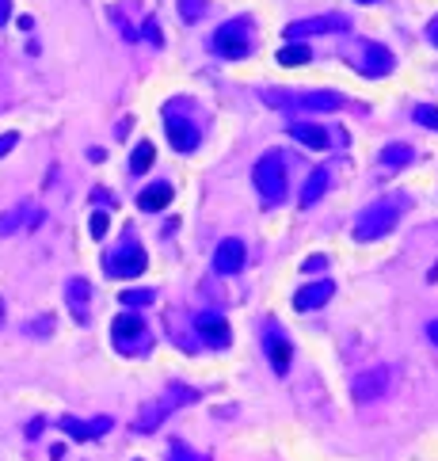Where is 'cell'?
<instances>
[{
	"label": "cell",
	"instance_id": "5b68a950",
	"mask_svg": "<svg viewBox=\"0 0 438 461\" xmlns=\"http://www.w3.org/2000/svg\"><path fill=\"white\" fill-rule=\"evenodd\" d=\"M145 267H149V260H145V248L137 244V240H123V244L103 260L107 279H134V274L145 271Z\"/></svg>",
	"mask_w": 438,
	"mask_h": 461
},
{
	"label": "cell",
	"instance_id": "83f0119b",
	"mask_svg": "<svg viewBox=\"0 0 438 461\" xmlns=\"http://www.w3.org/2000/svg\"><path fill=\"white\" fill-rule=\"evenodd\" d=\"M206 12V0H180V19L183 23H198Z\"/></svg>",
	"mask_w": 438,
	"mask_h": 461
},
{
	"label": "cell",
	"instance_id": "6da1fadb",
	"mask_svg": "<svg viewBox=\"0 0 438 461\" xmlns=\"http://www.w3.org/2000/svg\"><path fill=\"white\" fill-rule=\"evenodd\" d=\"M400 214H404V198L396 195V198H377V202H370L366 210H362L359 217H354V240H362V244H370V240H377V237H385V233H393L396 229V221H400Z\"/></svg>",
	"mask_w": 438,
	"mask_h": 461
},
{
	"label": "cell",
	"instance_id": "ac0fdd59",
	"mask_svg": "<svg viewBox=\"0 0 438 461\" xmlns=\"http://www.w3.org/2000/svg\"><path fill=\"white\" fill-rule=\"evenodd\" d=\"M290 134H294V141H302L305 149H328V130L316 123H290Z\"/></svg>",
	"mask_w": 438,
	"mask_h": 461
},
{
	"label": "cell",
	"instance_id": "74e56055",
	"mask_svg": "<svg viewBox=\"0 0 438 461\" xmlns=\"http://www.w3.org/2000/svg\"><path fill=\"white\" fill-rule=\"evenodd\" d=\"M12 19V0H0V27Z\"/></svg>",
	"mask_w": 438,
	"mask_h": 461
},
{
	"label": "cell",
	"instance_id": "9a60e30c",
	"mask_svg": "<svg viewBox=\"0 0 438 461\" xmlns=\"http://www.w3.org/2000/svg\"><path fill=\"white\" fill-rule=\"evenodd\" d=\"M331 294H336V286H331L328 279L309 282V286H302V290L294 294V309H297V313H313V309H320V305L328 302Z\"/></svg>",
	"mask_w": 438,
	"mask_h": 461
},
{
	"label": "cell",
	"instance_id": "d6986e66",
	"mask_svg": "<svg viewBox=\"0 0 438 461\" xmlns=\"http://www.w3.org/2000/svg\"><path fill=\"white\" fill-rule=\"evenodd\" d=\"M168 202H172V183H152V187H145L141 195H137V206H141L145 214H157Z\"/></svg>",
	"mask_w": 438,
	"mask_h": 461
},
{
	"label": "cell",
	"instance_id": "9c48e42d",
	"mask_svg": "<svg viewBox=\"0 0 438 461\" xmlns=\"http://www.w3.org/2000/svg\"><path fill=\"white\" fill-rule=\"evenodd\" d=\"M164 130H168L172 149H180V153H194V149H198V130H194V123H187L180 111H172V107L164 111Z\"/></svg>",
	"mask_w": 438,
	"mask_h": 461
},
{
	"label": "cell",
	"instance_id": "1f68e13d",
	"mask_svg": "<svg viewBox=\"0 0 438 461\" xmlns=\"http://www.w3.org/2000/svg\"><path fill=\"white\" fill-rule=\"evenodd\" d=\"M324 267H328V256H309V260L302 263V271L313 274V271H324Z\"/></svg>",
	"mask_w": 438,
	"mask_h": 461
},
{
	"label": "cell",
	"instance_id": "ffe728a7",
	"mask_svg": "<svg viewBox=\"0 0 438 461\" xmlns=\"http://www.w3.org/2000/svg\"><path fill=\"white\" fill-rule=\"evenodd\" d=\"M331 187V175H328V168H313L309 172V183L302 187V206H316V202L324 198V191Z\"/></svg>",
	"mask_w": 438,
	"mask_h": 461
},
{
	"label": "cell",
	"instance_id": "e0dca14e",
	"mask_svg": "<svg viewBox=\"0 0 438 461\" xmlns=\"http://www.w3.org/2000/svg\"><path fill=\"white\" fill-rule=\"evenodd\" d=\"M343 103V95L336 92H297L294 111H336Z\"/></svg>",
	"mask_w": 438,
	"mask_h": 461
},
{
	"label": "cell",
	"instance_id": "4316f807",
	"mask_svg": "<svg viewBox=\"0 0 438 461\" xmlns=\"http://www.w3.org/2000/svg\"><path fill=\"white\" fill-rule=\"evenodd\" d=\"M118 297H123L126 309H145V305H152L157 294H152V290H126V294H118Z\"/></svg>",
	"mask_w": 438,
	"mask_h": 461
},
{
	"label": "cell",
	"instance_id": "44dd1931",
	"mask_svg": "<svg viewBox=\"0 0 438 461\" xmlns=\"http://www.w3.org/2000/svg\"><path fill=\"white\" fill-rule=\"evenodd\" d=\"M191 400H198V393L187 389V385H180V382H172V385H168V393L160 396V408L175 412V408H183V404H191Z\"/></svg>",
	"mask_w": 438,
	"mask_h": 461
},
{
	"label": "cell",
	"instance_id": "836d02e7",
	"mask_svg": "<svg viewBox=\"0 0 438 461\" xmlns=\"http://www.w3.org/2000/svg\"><path fill=\"white\" fill-rule=\"evenodd\" d=\"M111 19L118 23V31H123L126 38H134V27H130V23H126V15H123V12H111Z\"/></svg>",
	"mask_w": 438,
	"mask_h": 461
},
{
	"label": "cell",
	"instance_id": "3957f363",
	"mask_svg": "<svg viewBox=\"0 0 438 461\" xmlns=\"http://www.w3.org/2000/svg\"><path fill=\"white\" fill-rule=\"evenodd\" d=\"M111 343L123 354H141L152 347V339H149V328H145V320L137 317V313H123V317L111 320Z\"/></svg>",
	"mask_w": 438,
	"mask_h": 461
},
{
	"label": "cell",
	"instance_id": "277c9868",
	"mask_svg": "<svg viewBox=\"0 0 438 461\" xmlns=\"http://www.w3.org/2000/svg\"><path fill=\"white\" fill-rule=\"evenodd\" d=\"M214 50H217V58H225V61L248 58V54H251V31H248V23L244 19L221 23V27L214 31Z\"/></svg>",
	"mask_w": 438,
	"mask_h": 461
},
{
	"label": "cell",
	"instance_id": "d590c367",
	"mask_svg": "<svg viewBox=\"0 0 438 461\" xmlns=\"http://www.w3.org/2000/svg\"><path fill=\"white\" fill-rule=\"evenodd\" d=\"M145 38H149L152 46H160V31H157V23H145Z\"/></svg>",
	"mask_w": 438,
	"mask_h": 461
},
{
	"label": "cell",
	"instance_id": "ab89813d",
	"mask_svg": "<svg viewBox=\"0 0 438 461\" xmlns=\"http://www.w3.org/2000/svg\"><path fill=\"white\" fill-rule=\"evenodd\" d=\"M427 38H431V42L438 46V15H435V19H431V27H427Z\"/></svg>",
	"mask_w": 438,
	"mask_h": 461
},
{
	"label": "cell",
	"instance_id": "8992f818",
	"mask_svg": "<svg viewBox=\"0 0 438 461\" xmlns=\"http://www.w3.org/2000/svg\"><path fill=\"white\" fill-rule=\"evenodd\" d=\"M351 31V19L347 15H313V19H294L286 23V42H302L309 35H347Z\"/></svg>",
	"mask_w": 438,
	"mask_h": 461
},
{
	"label": "cell",
	"instance_id": "30bf717a",
	"mask_svg": "<svg viewBox=\"0 0 438 461\" xmlns=\"http://www.w3.org/2000/svg\"><path fill=\"white\" fill-rule=\"evenodd\" d=\"M194 331H198V339L206 347H229V339H233V328L221 313H198L194 317Z\"/></svg>",
	"mask_w": 438,
	"mask_h": 461
},
{
	"label": "cell",
	"instance_id": "484cf974",
	"mask_svg": "<svg viewBox=\"0 0 438 461\" xmlns=\"http://www.w3.org/2000/svg\"><path fill=\"white\" fill-rule=\"evenodd\" d=\"M305 61H309V50H305L302 42H290V46H282L279 50V65H305Z\"/></svg>",
	"mask_w": 438,
	"mask_h": 461
},
{
	"label": "cell",
	"instance_id": "d4e9b609",
	"mask_svg": "<svg viewBox=\"0 0 438 461\" xmlns=\"http://www.w3.org/2000/svg\"><path fill=\"white\" fill-rule=\"evenodd\" d=\"M259 100H263L267 107H274V111H294L297 92H282V88H263V92H259Z\"/></svg>",
	"mask_w": 438,
	"mask_h": 461
},
{
	"label": "cell",
	"instance_id": "52a82bcc",
	"mask_svg": "<svg viewBox=\"0 0 438 461\" xmlns=\"http://www.w3.org/2000/svg\"><path fill=\"white\" fill-rule=\"evenodd\" d=\"M389 385H393V370L389 366L362 370V374H354V382H351V396H354V404H374L377 396L389 393Z\"/></svg>",
	"mask_w": 438,
	"mask_h": 461
},
{
	"label": "cell",
	"instance_id": "f546056e",
	"mask_svg": "<svg viewBox=\"0 0 438 461\" xmlns=\"http://www.w3.org/2000/svg\"><path fill=\"white\" fill-rule=\"evenodd\" d=\"M168 461H202V458L194 454L187 442H172V446H168Z\"/></svg>",
	"mask_w": 438,
	"mask_h": 461
},
{
	"label": "cell",
	"instance_id": "60d3db41",
	"mask_svg": "<svg viewBox=\"0 0 438 461\" xmlns=\"http://www.w3.org/2000/svg\"><path fill=\"white\" fill-rule=\"evenodd\" d=\"M427 336H431V343L438 347V320H431V325H427Z\"/></svg>",
	"mask_w": 438,
	"mask_h": 461
},
{
	"label": "cell",
	"instance_id": "7a4b0ae2",
	"mask_svg": "<svg viewBox=\"0 0 438 461\" xmlns=\"http://www.w3.org/2000/svg\"><path fill=\"white\" fill-rule=\"evenodd\" d=\"M251 183H256V191L263 195L267 206H279V202H286L290 175H286V164H282L279 153H263V157L256 160V168H251Z\"/></svg>",
	"mask_w": 438,
	"mask_h": 461
},
{
	"label": "cell",
	"instance_id": "ba28073f",
	"mask_svg": "<svg viewBox=\"0 0 438 461\" xmlns=\"http://www.w3.org/2000/svg\"><path fill=\"white\" fill-rule=\"evenodd\" d=\"M351 65L359 69V72H366V77H385V72H393V54L385 50V46H377V42H359L354 46V54H351Z\"/></svg>",
	"mask_w": 438,
	"mask_h": 461
},
{
	"label": "cell",
	"instance_id": "8fae6325",
	"mask_svg": "<svg viewBox=\"0 0 438 461\" xmlns=\"http://www.w3.org/2000/svg\"><path fill=\"white\" fill-rule=\"evenodd\" d=\"M65 305H69L77 325H88V320H92V286H88V279L65 282Z\"/></svg>",
	"mask_w": 438,
	"mask_h": 461
},
{
	"label": "cell",
	"instance_id": "603a6c76",
	"mask_svg": "<svg viewBox=\"0 0 438 461\" xmlns=\"http://www.w3.org/2000/svg\"><path fill=\"white\" fill-rule=\"evenodd\" d=\"M164 416L168 412L160 408V400H152V404H145L141 408V416H137V423H134V431H141V435H149V431H157L160 423H164Z\"/></svg>",
	"mask_w": 438,
	"mask_h": 461
},
{
	"label": "cell",
	"instance_id": "2e32d148",
	"mask_svg": "<svg viewBox=\"0 0 438 461\" xmlns=\"http://www.w3.org/2000/svg\"><path fill=\"white\" fill-rule=\"evenodd\" d=\"M23 221L42 225V214H38V210H31L27 202H19V206L4 210V214H0V237H8V233H19V229H23Z\"/></svg>",
	"mask_w": 438,
	"mask_h": 461
},
{
	"label": "cell",
	"instance_id": "cb8c5ba5",
	"mask_svg": "<svg viewBox=\"0 0 438 461\" xmlns=\"http://www.w3.org/2000/svg\"><path fill=\"white\" fill-rule=\"evenodd\" d=\"M152 160H157V149H152L149 141H141L134 153H130V172H134V175L149 172V168H152Z\"/></svg>",
	"mask_w": 438,
	"mask_h": 461
},
{
	"label": "cell",
	"instance_id": "4dcf8cb0",
	"mask_svg": "<svg viewBox=\"0 0 438 461\" xmlns=\"http://www.w3.org/2000/svg\"><path fill=\"white\" fill-rule=\"evenodd\" d=\"M88 229H92V237H95V240H103V237H107V229H111V217L103 214V210H95V214H92V225H88Z\"/></svg>",
	"mask_w": 438,
	"mask_h": 461
},
{
	"label": "cell",
	"instance_id": "8d00e7d4",
	"mask_svg": "<svg viewBox=\"0 0 438 461\" xmlns=\"http://www.w3.org/2000/svg\"><path fill=\"white\" fill-rule=\"evenodd\" d=\"M42 427H46V419H31V423H27V435H31V439H38V435H42Z\"/></svg>",
	"mask_w": 438,
	"mask_h": 461
},
{
	"label": "cell",
	"instance_id": "f1b7e54d",
	"mask_svg": "<svg viewBox=\"0 0 438 461\" xmlns=\"http://www.w3.org/2000/svg\"><path fill=\"white\" fill-rule=\"evenodd\" d=\"M412 118H416L419 126H427V130H438V107H431V103H419V107L412 111Z\"/></svg>",
	"mask_w": 438,
	"mask_h": 461
},
{
	"label": "cell",
	"instance_id": "b9f144b4",
	"mask_svg": "<svg viewBox=\"0 0 438 461\" xmlns=\"http://www.w3.org/2000/svg\"><path fill=\"white\" fill-rule=\"evenodd\" d=\"M359 4H377V0H359Z\"/></svg>",
	"mask_w": 438,
	"mask_h": 461
},
{
	"label": "cell",
	"instance_id": "f35d334b",
	"mask_svg": "<svg viewBox=\"0 0 438 461\" xmlns=\"http://www.w3.org/2000/svg\"><path fill=\"white\" fill-rule=\"evenodd\" d=\"M50 328H54V320H50V317H42V320H35V325H31V331H42V336H46Z\"/></svg>",
	"mask_w": 438,
	"mask_h": 461
},
{
	"label": "cell",
	"instance_id": "d6a6232c",
	"mask_svg": "<svg viewBox=\"0 0 438 461\" xmlns=\"http://www.w3.org/2000/svg\"><path fill=\"white\" fill-rule=\"evenodd\" d=\"M15 141H19V134H0V157H8L15 149Z\"/></svg>",
	"mask_w": 438,
	"mask_h": 461
},
{
	"label": "cell",
	"instance_id": "e575fe53",
	"mask_svg": "<svg viewBox=\"0 0 438 461\" xmlns=\"http://www.w3.org/2000/svg\"><path fill=\"white\" fill-rule=\"evenodd\" d=\"M92 198H95V202H103V206H115V195H111V191H103V187H95V191H92Z\"/></svg>",
	"mask_w": 438,
	"mask_h": 461
},
{
	"label": "cell",
	"instance_id": "7402d4cb",
	"mask_svg": "<svg viewBox=\"0 0 438 461\" xmlns=\"http://www.w3.org/2000/svg\"><path fill=\"white\" fill-rule=\"evenodd\" d=\"M412 160H416V149L404 145V141L385 145V149H381V164H385V168H404V164H412Z\"/></svg>",
	"mask_w": 438,
	"mask_h": 461
},
{
	"label": "cell",
	"instance_id": "7c38bea8",
	"mask_svg": "<svg viewBox=\"0 0 438 461\" xmlns=\"http://www.w3.org/2000/svg\"><path fill=\"white\" fill-rule=\"evenodd\" d=\"M263 347H267V359H271V366H274V374H290V362H294V343H290L286 336H282L279 328H267V336H263Z\"/></svg>",
	"mask_w": 438,
	"mask_h": 461
},
{
	"label": "cell",
	"instance_id": "5bb4252c",
	"mask_svg": "<svg viewBox=\"0 0 438 461\" xmlns=\"http://www.w3.org/2000/svg\"><path fill=\"white\" fill-rule=\"evenodd\" d=\"M61 431L77 442L100 439V435L111 431V416H100V419H92V423H84V419H77V416H61Z\"/></svg>",
	"mask_w": 438,
	"mask_h": 461
},
{
	"label": "cell",
	"instance_id": "4fadbf2b",
	"mask_svg": "<svg viewBox=\"0 0 438 461\" xmlns=\"http://www.w3.org/2000/svg\"><path fill=\"white\" fill-rule=\"evenodd\" d=\"M240 267H244V240L225 237L221 244H217V252H214V271L217 274H237Z\"/></svg>",
	"mask_w": 438,
	"mask_h": 461
}]
</instances>
